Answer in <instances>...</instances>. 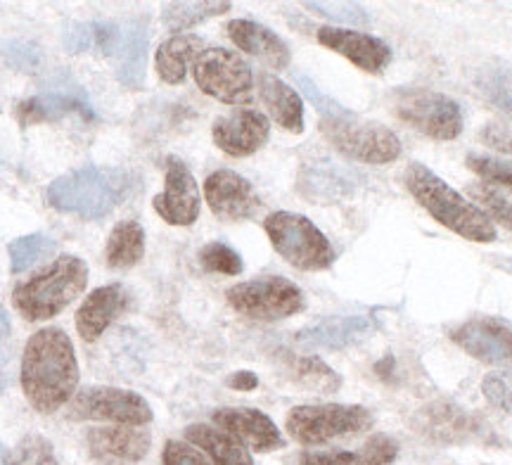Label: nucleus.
I'll list each match as a JSON object with an SVG mask.
<instances>
[{
    "mask_svg": "<svg viewBox=\"0 0 512 465\" xmlns=\"http://www.w3.org/2000/svg\"><path fill=\"white\" fill-rule=\"evenodd\" d=\"M79 385L74 345L60 328H43L31 335L22 356V387L38 413L60 411L72 401Z\"/></svg>",
    "mask_w": 512,
    "mask_h": 465,
    "instance_id": "f257e3e1",
    "label": "nucleus"
},
{
    "mask_svg": "<svg viewBox=\"0 0 512 465\" xmlns=\"http://www.w3.org/2000/svg\"><path fill=\"white\" fill-rule=\"evenodd\" d=\"M136 188V176L119 167H81L55 178L48 202L60 212L81 219H102L117 209Z\"/></svg>",
    "mask_w": 512,
    "mask_h": 465,
    "instance_id": "f03ea898",
    "label": "nucleus"
},
{
    "mask_svg": "<svg viewBox=\"0 0 512 465\" xmlns=\"http://www.w3.org/2000/svg\"><path fill=\"white\" fill-rule=\"evenodd\" d=\"M408 193H411L422 209L432 214L434 221L458 233L460 238L472 242H494L496 226L482 209L467 202L458 190H453L444 178H439L425 164L413 162L403 174Z\"/></svg>",
    "mask_w": 512,
    "mask_h": 465,
    "instance_id": "7ed1b4c3",
    "label": "nucleus"
},
{
    "mask_svg": "<svg viewBox=\"0 0 512 465\" xmlns=\"http://www.w3.org/2000/svg\"><path fill=\"white\" fill-rule=\"evenodd\" d=\"M88 266L79 257H60L12 292L15 307L27 321H46L67 309L86 290Z\"/></svg>",
    "mask_w": 512,
    "mask_h": 465,
    "instance_id": "20e7f679",
    "label": "nucleus"
},
{
    "mask_svg": "<svg viewBox=\"0 0 512 465\" xmlns=\"http://www.w3.org/2000/svg\"><path fill=\"white\" fill-rule=\"evenodd\" d=\"M264 228L273 250L299 271H325L337 257L325 233L302 214L273 212Z\"/></svg>",
    "mask_w": 512,
    "mask_h": 465,
    "instance_id": "39448f33",
    "label": "nucleus"
},
{
    "mask_svg": "<svg viewBox=\"0 0 512 465\" xmlns=\"http://www.w3.org/2000/svg\"><path fill=\"white\" fill-rule=\"evenodd\" d=\"M370 428H373V413L356 404L294 406L285 420L290 437L306 447L356 437Z\"/></svg>",
    "mask_w": 512,
    "mask_h": 465,
    "instance_id": "423d86ee",
    "label": "nucleus"
},
{
    "mask_svg": "<svg viewBox=\"0 0 512 465\" xmlns=\"http://www.w3.org/2000/svg\"><path fill=\"white\" fill-rule=\"evenodd\" d=\"M320 133L342 155L363 164H389L401 157V140L392 129L356 117L320 119Z\"/></svg>",
    "mask_w": 512,
    "mask_h": 465,
    "instance_id": "0eeeda50",
    "label": "nucleus"
},
{
    "mask_svg": "<svg viewBox=\"0 0 512 465\" xmlns=\"http://www.w3.org/2000/svg\"><path fill=\"white\" fill-rule=\"evenodd\" d=\"M394 114L415 131L434 140H456L463 133V112L456 100L427 88H399L392 98Z\"/></svg>",
    "mask_w": 512,
    "mask_h": 465,
    "instance_id": "6e6552de",
    "label": "nucleus"
},
{
    "mask_svg": "<svg viewBox=\"0 0 512 465\" xmlns=\"http://www.w3.org/2000/svg\"><path fill=\"white\" fill-rule=\"evenodd\" d=\"M228 304L238 314L254 321H280L304 311V292L283 276L254 278L247 283L233 285L226 292Z\"/></svg>",
    "mask_w": 512,
    "mask_h": 465,
    "instance_id": "1a4fd4ad",
    "label": "nucleus"
},
{
    "mask_svg": "<svg viewBox=\"0 0 512 465\" xmlns=\"http://www.w3.org/2000/svg\"><path fill=\"white\" fill-rule=\"evenodd\" d=\"M200 91L226 105H242L252 100L254 74L238 53L226 48H207L192 67Z\"/></svg>",
    "mask_w": 512,
    "mask_h": 465,
    "instance_id": "9d476101",
    "label": "nucleus"
},
{
    "mask_svg": "<svg viewBox=\"0 0 512 465\" xmlns=\"http://www.w3.org/2000/svg\"><path fill=\"white\" fill-rule=\"evenodd\" d=\"M69 418L107 420V423L138 428V425L150 423L152 409L136 392L117 390V387H86L72 397Z\"/></svg>",
    "mask_w": 512,
    "mask_h": 465,
    "instance_id": "9b49d317",
    "label": "nucleus"
},
{
    "mask_svg": "<svg viewBox=\"0 0 512 465\" xmlns=\"http://www.w3.org/2000/svg\"><path fill=\"white\" fill-rule=\"evenodd\" d=\"M451 340L460 349L491 366L512 361V323L496 316H477L451 330Z\"/></svg>",
    "mask_w": 512,
    "mask_h": 465,
    "instance_id": "f8f14e48",
    "label": "nucleus"
},
{
    "mask_svg": "<svg viewBox=\"0 0 512 465\" xmlns=\"http://www.w3.org/2000/svg\"><path fill=\"white\" fill-rule=\"evenodd\" d=\"M418 435H425L434 442L444 444H463V442H479L489 428L475 413L460 409L448 401H434L415 413L413 420Z\"/></svg>",
    "mask_w": 512,
    "mask_h": 465,
    "instance_id": "ddd939ff",
    "label": "nucleus"
},
{
    "mask_svg": "<svg viewBox=\"0 0 512 465\" xmlns=\"http://www.w3.org/2000/svg\"><path fill=\"white\" fill-rule=\"evenodd\" d=\"M155 212L171 226H190L200 216V190L195 176L178 157L166 159L164 190L152 200Z\"/></svg>",
    "mask_w": 512,
    "mask_h": 465,
    "instance_id": "4468645a",
    "label": "nucleus"
},
{
    "mask_svg": "<svg viewBox=\"0 0 512 465\" xmlns=\"http://www.w3.org/2000/svg\"><path fill=\"white\" fill-rule=\"evenodd\" d=\"M207 205L223 221H245L261 209V197L247 178L230 169L214 171L204 181Z\"/></svg>",
    "mask_w": 512,
    "mask_h": 465,
    "instance_id": "2eb2a0df",
    "label": "nucleus"
},
{
    "mask_svg": "<svg viewBox=\"0 0 512 465\" xmlns=\"http://www.w3.org/2000/svg\"><path fill=\"white\" fill-rule=\"evenodd\" d=\"M316 36L320 46L335 50V53L347 57L351 65L368 74H382L392 62V50L377 36L339 27H323L318 29Z\"/></svg>",
    "mask_w": 512,
    "mask_h": 465,
    "instance_id": "dca6fc26",
    "label": "nucleus"
},
{
    "mask_svg": "<svg viewBox=\"0 0 512 465\" xmlns=\"http://www.w3.org/2000/svg\"><path fill=\"white\" fill-rule=\"evenodd\" d=\"M271 124L256 110H235L219 117L211 126L216 148H221L230 157H249L268 140Z\"/></svg>",
    "mask_w": 512,
    "mask_h": 465,
    "instance_id": "f3484780",
    "label": "nucleus"
},
{
    "mask_svg": "<svg viewBox=\"0 0 512 465\" xmlns=\"http://www.w3.org/2000/svg\"><path fill=\"white\" fill-rule=\"evenodd\" d=\"M214 423L252 451L266 454L285 447V437L280 435L278 425L256 409H219L214 411Z\"/></svg>",
    "mask_w": 512,
    "mask_h": 465,
    "instance_id": "a211bd4d",
    "label": "nucleus"
},
{
    "mask_svg": "<svg viewBox=\"0 0 512 465\" xmlns=\"http://www.w3.org/2000/svg\"><path fill=\"white\" fill-rule=\"evenodd\" d=\"M128 292L124 285L114 283L105 288L93 290L83 299V304L76 311V330L86 342H95L110 328L114 318H119L128 309Z\"/></svg>",
    "mask_w": 512,
    "mask_h": 465,
    "instance_id": "6ab92c4d",
    "label": "nucleus"
},
{
    "mask_svg": "<svg viewBox=\"0 0 512 465\" xmlns=\"http://www.w3.org/2000/svg\"><path fill=\"white\" fill-rule=\"evenodd\" d=\"M147 24L143 19H131V22L119 24L117 41L112 46V57L117 62L119 81L128 88H140L145 81L147 69Z\"/></svg>",
    "mask_w": 512,
    "mask_h": 465,
    "instance_id": "aec40b11",
    "label": "nucleus"
},
{
    "mask_svg": "<svg viewBox=\"0 0 512 465\" xmlns=\"http://www.w3.org/2000/svg\"><path fill=\"white\" fill-rule=\"evenodd\" d=\"M373 328L375 323L370 316H332L299 330L297 342L318 349H344L366 340Z\"/></svg>",
    "mask_w": 512,
    "mask_h": 465,
    "instance_id": "412c9836",
    "label": "nucleus"
},
{
    "mask_svg": "<svg viewBox=\"0 0 512 465\" xmlns=\"http://www.w3.org/2000/svg\"><path fill=\"white\" fill-rule=\"evenodd\" d=\"M228 36L242 53L259 57L268 67L285 69L290 65V48H287V43L275 31L264 27V24L252 22V19H233L228 24Z\"/></svg>",
    "mask_w": 512,
    "mask_h": 465,
    "instance_id": "4be33fe9",
    "label": "nucleus"
},
{
    "mask_svg": "<svg viewBox=\"0 0 512 465\" xmlns=\"http://www.w3.org/2000/svg\"><path fill=\"white\" fill-rule=\"evenodd\" d=\"M88 449L100 461H140L150 451V432L136 430L131 425H117V428H93L86 437Z\"/></svg>",
    "mask_w": 512,
    "mask_h": 465,
    "instance_id": "5701e85b",
    "label": "nucleus"
},
{
    "mask_svg": "<svg viewBox=\"0 0 512 465\" xmlns=\"http://www.w3.org/2000/svg\"><path fill=\"white\" fill-rule=\"evenodd\" d=\"M259 95L268 114L290 133L304 131V103L299 93L273 74L259 76Z\"/></svg>",
    "mask_w": 512,
    "mask_h": 465,
    "instance_id": "b1692460",
    "label": "nucleus"
},
{
    "mask_svg": "<svg viewBox=\"0 0 512 465\" xmlns=\"http://www.w3.org/2000/svg\"><path fill=\"white\" fill-rule=\"evenodd\" d=\"M202 48V38L190 34H181L164 41L155 55L159 79L166 81V84H183L185 76H188L190 62H195L202 55Z\"/></svg>",
    "mask_w": 512,
    "mask_h": 465,
    "instance_id": "393cba45",
    "label": "nucleus"
},
{
    "mask_svg": "<svg viewBox=\"0 0 512 465\" xmlns=\"http://www.w3.org/2000/svg\"><path fill=\"white\" fill-rule=\"evenodd\" d=\"M185 439L200 447L214 465H254L249 451L238 439L230 437L228 432L211 428V425H190L185 428Z\"/></svg>",
    "mask_w": 512,
    "mask_h": 465,
    "instance_id": "a878e982",
    "label": "nucleus"
},
{
    "mask_svg": "<svg viewBox=\"0 0 512 465\" xmlns=\"http://www.w3.org/2000/svg\"><path fill=\"white\" fill-rule=\"evenodd\" d=\"M145 254V231L138 221H121L107 240V266L131 269Z\"/></svg>",
    "mask_w": 512,
    "mask_h": 465,
    "instance_id": "bb28decb",
    "label": "nucleus"
},
{
    "mask_svg": "<svg viewBox=\"0 0 512 465\" xmlns=\"http://www.w3.org/2000/svg\"><path fill=\"white\" fill-rule=\"evenodd\" d=\"M72 112H81L86 119L93 117L91 107L83 103L81 98H74L69 93H43L19 105V119H22V124L60 119L64 114Z\"/></svg>",
    "mask_w": 512,
    "mask_h": 465,
    "instance_id": "cd10ccee",
    "label": "nucleus"
},
{
    "mask_svg": "<svg viewBox=\"0 0 512 465\" xmlns=\"http://www.w3.org/2000/svg\"><path fill=\"white\" fill-rule=\"evenodd\" d=\"M354 186L356 178L351 171L337 167V164H320V167L306 171L302 193L313 200H337V197L351 193Z\"/></svg>",
    "mask_w": 512,
    "mask_h": 465,
    "instance_id": "c85d7f7f",
    "label": "nucleus"
},
{
    "mask_svg": "<svg viewBox=\"0 0 512 465\" xmlns=\"http://www.w3.org/2000/svg\"><path fill=\"white\" fill-rule=\"evenodd\" d=\"M290 375L297 385H302L311 392L330 394L342 387L339 375L332 371L328 363L320 361L318 356H299V359H292Z\"/></svg>",
    "mask_w": 512,
    "mask_h": 465,
    "instance_id": "c756f323",
    "label": "nucleus"
},
{
    "mask_svg": "<svg viewBox=\"0 0 512 465\" xmlns=\"http://www.w3.org/2000/svg\"><path fill=\"white\" fill-rule=\"evenodd\" d=\"M230 10V3H214V0H197V3H164L162 17L171 31H183L204 22V19L223 15Z\"/></svg>",
    "mask_w": 512,
    "mask_h": 465,
    "instance_id": "7c9ffc66",
    "label": "nucleus"
},
{
    "mask_svg": "<svg viewBox=\"0 0 512 465\" xmlns=\"http://www.w3.org/2000/svg\"><path fill=\"white\" fill-rule=\"evenodd\" d=\"M10 269L12 273H22L38 264L41 259H46L55 250V240L48 238L43 233H31L24 238H17L10 242Z\"/></svg>",
    "mask_w": 512,
    "mask_h": 465,
    "instance_id": "2f4dec72",
    "label": "nucleus"
},
{
    "mask_svg": "<svg viewBox=\"0 0 512 465\" xmlns=\"http://www.w3.org/2000/svg\"><path fill=\"white\" fill-rule=\"evenodd\" d=\"M470 197H475L477 205L489 219H496L505 228H512V190L494 186V183H475L467 188Z\"/></svg>",
    "mask_w": 512,
    "mask_h": 465,
    "instance_id": "473e14b6",
    "label": "nucleus"
},
{
    "mask_svg": "<svg viewBox=\"0 0 512 465\" xmlns=\"http://www.w3.org/2000/svg\"><path fill=\"white\" fill-rule=\"evenodd\" d=\"M479 91L496 110H501L505 117L512 119V72L510 69L491 67L482 69L477 74Z\"/></svg>",
    "mask_w": 512,
    "mask_h": 465,
    "instance_id": "72a5a7b5",
    "label": "nucleus"
},
{
    "mask_svg": "<svg viewBox=\"0 0 512 465\" xmlns=\"http://www.w3.org/2000/svg\"><path fill=\"white\" fill-rule=\"evenodd\" d=\"M5 465H57L55 449L46 437L27 435L10 451Z\"/></svg>",
    "mask_w": 512,
    "mask_h": 465,
    "instance_id": "f704fd0d",
    "label": "nucleus"
},
{
    "mask_svg": "<svg viewBox=\"0 0 512 465\" xmlns=\"http://www.w3.org/2000/svg\"><path fill=\"white\" fill-rule=\"evenodd\" d=\"M200 264L204 271L221 273V276H238L245 269L242 257L226 242H209L200 250Z\"/></svg>",
    "mask_w": 512,
    "mask_h": 465,
    "instance_id": "c9c22d12",
    "label": "nucleus"
},
{
    "mask_svg": "<svg viewBox=\"0 0 512 465\" xmlns=\"http://www.w3.org/2000/svg\"><path fill=\"white\" fill-rule=\"evenodd\" d=\"M467 167L484 178V183L512 190V162L486 155H467Z\"/></svg>",
    "mask_w": 512,
    "mask_h": 465,
    "instance_id": "e433bc0d",
    "label": "nucleus"
},
{
    "mask_svg": "<svg viewBox=\"0 0 512 465\" xmlns=\"http://www.w3.org/2000/svg\"><path fill=\"white\" fill-rule=\"evenodd\" d=\"M356 456L358 465H392L399 456V444L387 435H375L363 444V449Z\"/></svg>",
    "mask_w": 512,
    "mask_h": 465,
    "instance_id": "4c0bfd02",
    "label": "nucleus"
},
{
    "mask_svg": "<svg viewBox=\"0 0 512 465\" xmlns=\"http://www.w3.org/2000/svg\"><path fill=\"white\" fill-rule=\"evenodd\" d=\"M482 392L491 406L512 416V373H491L482 382Z\"/></svg>",
    "mask_w": 512,
    "mask_h": 465,
    "instance_id": "58836bf2",
    "label": "nucleus"
},
{
    "mask_svg": "<svg viewBox=\"0 0 512 465\" xmlns=\"http://www.w3.org/2000/svg\"><path fill=\"white\" fill-rule=\"evenodd\" d=\"M306 8L323 17L335 19L339 24H356V27H361V24L370 22L368 12L356 3H306Z\"/></svg>",
    "mask_w": 512,
    "mask_h": 465,
    "instance_id": "ea45409f",
    "label": "nucleus"
},
{
    "mask_svg": "<svg viewBox=\"0 0 512 465\" xmlns=\"http://www.w3.org/2000/svg\"><path fill=\"white\" fill-rule=\"evenodd\" d=\"M294 79H297L299 88H302V91L306 93V98L311 100L313 107H316L318 112H323L325 117H332V119L354 117V112H349L347 107H342V105L337 103V100H332V98H328V95H325V93H320V88H318L316 84H313L309 76L297 74V76H294Z\"/></svg>",
    "mask_w": 512,
    "mask_h": 465,
    "instance_id": "a19ab883",
    "label": "nucleus"
},
{
    "mask_svg": "<svg viewBox=\"0 0 512 465\" xmlns=\"http://www.w3.org/2000/svg\"><path fill=\"white\" fill-rule=\"evenodd\" d=\"M479 140H482L486 148L512 157V126L510 124H503V121H489V124H484L482 133H479Z\"/></svg>",
    "mask_w": 512,
    "mask_h": 465,
    "instance_id": "79ce46f5",
    "label": "nucleus"
},
{
    "mask_svg": "<svg viewBox=\"0 0 512 465\" xmlns=\"http://www.w3.org/2000/svg\"><path fill=\"white\" fill-rule=\"evenodd\" d=\"M297 465H358L354 451H304L297 456Z\"/></svg>",
    "mask_w": 512,
    "mask_h": 465,
    "instance_id": "37998d69",
    "label": "nucleus"
},
{
    "mask_svg": "<svg viewBox=\"0 0 512 465\" xmlns=\"http://www.w3.org/2000/svg\"><path fill=\"white\" fill-rule=\"evenodd\" d=\"M162 465H211L200 451H195L183 442H166Z\"/></svg>",
    "mask_w": 512,
    "mask_h": 465,
    "instance_id": "c03bdc74",
    "label": "nucleus"
},
{
    "mask_svg": "<svg viewBox=\"0 0 512 465\" xmlns=\"http://www.w3.org/2000/svg\"><path fill=\"white\" fill-rule=\"evenodd\" d=\"M228 385L233 387V390L247 392V390H254V387L259 385V378H256L254 373H247V371L233 373V375H230V378H228Z\"/></svg>",
    "mask_w": 512,
    "mask_h": 465,
    "instance_id": "a18cd8bd",
    "label": "nucleus"
},
{
    "mask_svg": "<svg viewBox=\"0 0 512 465\" xmlns=\"http://www.w3.org/2000/svg\"><path fill=\"white\" fill-rule=\"evenodd\" d=\"M8 335H10V316H8V311L0 307V340Z\"/></svg>",
    "mask_w": 512,
    "mask_h": 465,
    "instance_id": "49530a36",
    "label": "nucleus"
},
{
    "mask_svg": "<svg viewBox=\"0 0 512 465\" xmlns=\"http://www.w3.org/2000/svg\"><path fill=\"white\" fill-rule=\"evenodd\" d=\"M8 380V359H5V354H0V390L8 385Z\"/></svg>",
    "mask_w": 512,
    "mask_h": 465,
    "instance_id": "de8ad7c7",
    "label": "nucleus"
},
{
    "mask_svg": "<svg viewBox=\"0 0 512 465\" xmlns=\"http://www.w3.org/2000/svg\"><path fill=\"white\" fill-rule=\"evenodd\" d=\"M3 458H5V447H3V444H0V461H3Z\"/></svg>",
    "mask_w": 512,
    "mask_h": 465,
    "instance_id": "09e8293b",
    "label": "nucleus"
}]
</instances>
